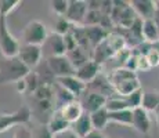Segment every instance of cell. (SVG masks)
<instances>
[{
    "mask_svg": "<svg viewBox=\"0 0 159 138\" xmlns=\"http://www.w3.org/2000/svg\"><path fill=\"white\" fill-rule=\"evenodd\" d=\"M108 82L114 88V93L120 97H127L134 91L143 88L137 72L129 70L123 66L112 70L108 75Z\"/></svg>",
    "mask_w": 159,
    "mask_h": 138,
    "instance_id": "cell-1",
    "label": "cell"
},
{
    "mask_svg": "<svg viewBox=\"0 0 159 138\" xmlns=\"http://www.w3.org/2000/svg\"><path fill=\"white\" fill-rule=\"evenodd\" d=\"M30 70L21 64V61L15 58H4L3 62H0V84L7 83H17L24 79Z\"/></svg>",
    "mask_w": 159,
    "mask_h": 138,
    "instance_id": "cell-2",
    "label": "cell"
},
{
    "mask_svg": "<svg viewBox=\"0 0 159 138\" xmlns=\"http://www.w3.org/2000/svg\"><path fill=\"white\" fill-rule=\"evenodd\" d=\"M32 118V110L29 106H22L14 112L0 113V134L17 126H26Z\"/></svg>",
    "mask_w": 159,
    "mask_h": 138,
    "instance_id": "cell-3",
    "label": "cell"
},
{
    "mask_svg": "<svg viewBox=\"0 0 159 138\" xmlns=\"http://www.w3.org/2000/svg\"><path fill=\"white\" fill-rule=\"evenodd\" d=\"M20 42L14 38L7 25V18L0 17V53L4 58H15L20 51Z\"/></svg>",
    "mask_w": 159,
    "mask_h": 138,
    "instance_id": "cell-4",
    "label": "cell"
},
{
    "mask_svg": "<svg viewBox=\"0 0 159 138\" xmlns=\"http://www.w3.org/2000/svg\"><path fill=\"white\" fill-rule=\"evenodd\" d=\"M47 36H48L47 28H46V25L42 21H38V20H33L28 22L22 30L24 44H32V46L43 47Z\"/></svg>",
    "mask_w": 159,
    "mask_h": 138,
    "instance_id": "cell-5",
    "label": "cell"
},
{
    "mask_svg": "<svg viewBox=\"0 0 159 138\" xmlns=\"http://www.w3.org/2000/svg\"><path fill=\"white\" fill-rule=\"evenodd\" d=\"M43 57V47L32 44H21L17 58L21 61L24 66H26L29 70L35 69L40 64Z\"/></svg>",
    "mask_w": 159,
    "mask_h": 138,
    "instance_id": "cell-6",
    "label": "cell"
},
{
    "mask_svg": "<svg viewBox=\"0 0 159 138\" xmlns=\"http://www.w3.org/2000/svg\"><path fill=\"white\" fill-rule=\"evenodd\" d=\"M47 69L50 73L57 78H65V76H73L76 73V69L72 66L66 55H57V57L47 58Z\"/></svg>",
    "mask_w": 159,
    "mask_h": 138,
    "instance_id": "cell-7",
    "label": "cell"
},
{
    "mask_svg": "<svg viewBox=\"0 0 159 138\" xmlns=\"http://www.w3.org/2000/svg\"><path fill=\"white\" fill-rule=\"evenodd\" d=\"M86 14H87V2H83V0H69L68 11L65 14V18L72 25H83Z\"/></svg>",
    "mask_w": 159,
    "mask_h": 138,
    "instance_id": "cell-8",
    "label": "cell"
},
{
    "mask_svg": "<svg viewBox=\"0 0 159 138\" xmlns=\"http://www.w3.org/2000/svg\"><path fill=\"white\" fill-rule=\"evenodd\" d=\"M56 84L62 87L65 91H68L71 96H73L76 100H79L84 93H86V84L80 82L75 75L73 76H65V78H57Z\"/></svg>",
    "mask_w": 159,
    "mask_h": 138,
    "instance_id": "cell-9",
    "label": "cell"
},
{
    "mask_svg": "<svg viewBox=\"0 0 159 138\" xmlns=\"http://www.w3.org/2000/svg\"><path fill=\"white\" fill-rule=\"evenodd\" d=\"M79 101H80V104H82V106H83L84 112L90 115V113L96 112V110H98L101 108H105L107 98L104 96H100V94L91 93V91L86 90V93L79 98Z\"/></svg>",
    "mask_w": 159,
    "mask_h": 138,
    "instance_id": "cell-10",
    "label": "cell"
},
{
    "mask_svg": "<svg viewBox=\"0 0 159 138\" xmlns=\"http://www.w3.org/2000/svg\"><path fill=\"white\" fill-rule=\"evenodd\" d=\"M131 113H133L131 127L141 134H148L151 131V126H152V122H151L148 112L145 109H143L141 106H139V108L131 110Z\"/></svg>",
    "mask_w": 159,
    "mask_h": 138,
    "instance_id": "cell-11",
    "label": "cell"
},
{
    "mask_svg": "<svg viewBox=\"0 0 159 138\" xmlns=\"http://www.w3.org/2000/svg\"><path fill=\"white\" fill-rule=\"evenodd\" d=\"M130 7L133 8L137 18L145 20H154L155 14V0H131Z\"/></svg>",
    "mask_w": 159,
    "mask_h": 138,
    "instance_id": "cell-12",
    "label": "cell"
},
{
    "mask_svg": "<svg viewBox=\"0 0 159 138\" xmlns=\"http://www.w3.org/2000/svg\"><path fill=\"white\" fill-rule=\"evenodd\" d=\"M86 90L87 91H91V93H96V94H100V96H104L105 98L114 96V88L111 87L108 82V76L102 75L100 73L96 79H93L90 83L86 84Z\"/></svg>",
    "mask_w": 159,
    "mask_h": 138,
    "instance_id": "cell-13",
    "label": "cell"
},
{
    "mask_svg": "<svg viewBox=\"0 0 159 138\" xmlns=\"http://www.w3.org/2000/svg\"><path fill=\"white\" fill-rule=\"evenodd\" d=\"M100 73H101V65H98V64L94 62L90 58L87 62H84L83 65L76 69L75 76L80 82H83L84 84H87V83H90L93 79H96Z\"/></svg>",
    "mask_w": 159,
    "mask_h": 138,
    "instance_id": "cell-14",
    "label": "cell"
},
{
    "mask_svg": "<svg viewBox=\"0 0 159 138\" xmlns=\"http://www.w3.org/2000/svg\"><path fill=\"white\" fill-rule=\"evenodd\" d=\"M58 110H60L62 118L65 119L69 124L75 123V122L84 113V109H83V106H82V104L79 100H73L71 102L65 104L62 108L58 109Z\"/></svg>",
    "mask_w": 159,
    "mask_h": 138,
    "instance_id": "cell-15",
    "label": "cell"
},
{
    "mask_svg": "<svg viewBox=\"0 0 159 138\" xmlns=\"http://www.w3.org/2000/svg\"><path fill=\"white\" fill-rule=\"evenodd\" d=\"M46 126L48 127L50 133L53 134L54 137L60 136L61 133H64V131H66L68 128H71V124L62 118V115H61V112L58 109H54L53 112H51V115H50V118H48V122Z\"/></svg>",
    "mask_w": 159,
    "mask_h": 138,
    "instance_id": "cell-16",
    "label": "cell"
},
{
    "mask_svg": "<svg viewBox=\"0 0 159 138\" xmlns=\"http://www.w3.org/2000/svg\"><path fill=\"white\" fill-rule=\"evenodd\" d=\"M43 46H46V47L50 50V55H48V57H57V55H65L66 54L64 36H60L54 32L47 36V39H46Z\"/></svg>",
    "mask_w": 159,
    "mask_h": 138,
    "instance_id": "cell-17",
    "label": "cell"
},
{
    "mask_svg": "<svg viewBox=\"0 0 159 138\" xmlns=\"http://www.w3.org/2000/svg\"><path fill=\"white\" fill-rule=\"evenodd\" d=\"M141 38L144 43L152 44L159 40V28L155 20H145L141 25Z\"/></svg>",
    "mask_w": 159,
    "mask_h": 138,
    "instance_id": "cell-18",
    "label": "cell"
},
{
    "mask_svg": "<svg viewBox=\"0 0 159 138\" xmlns=\"http://www.w3.org/2000/svg\"><path fill=\"white\" fill-rule=\"evenodd\" d=\"M104 42H105V44L111 50V53L114 54V57L120 53V51H123L125 48H127L126 38L123 35H120L119 32H109Z\"/></svg>",
    "mask_w": 159,
    "mask_h": 138,
    "instance_id": "cell-19",
    "label": "cell"
},
{
    "mask_svg": "<svg viewBox=\"0 0 159 138\" xmlns=\"http://www.w3.org/2000/svg\"><path fill=\"white\" fill-rule=\"evenodd\" d=\"M84 30H86V36H87V42L90 48H96L98 44L105 40L107 35H108V30H105L104 28H101L100 25L97 26H84Z\"/></svg>",
    "mask_w": 159,
    "mask_h": 138,
    "instance_id": "cell-20",
    "label": "cell"
},
{
    "mask_svg": "<svg viewBox=\"0 0 159 138\" xmlns=\"http://www.w3.org/2000/svg\"><path fill=\"white\" fill-rule=\"evenodd\" d=\"M71 130L80 138L87 136V134L93 130V126H91V120H90V115L84 112L83 115L75 122V123L71 124Z\"/></svg>",
    "mask_w": 159,
    "mask_h": 138,
    "instance_id": "cell-21",
    "label": "cell"
},
{
    "mask_svg": "<svg viewBox=\"0 0 159 138\" xmlns=\"http://www.w3.org/2000/svg\"><path fill=\"white\" fill-rule=\"evenodd\" d=\"M109 112L105 108H101L96 112L90 113V120H91V126H93L94 130L102 131L104 128L108 126L109 123Z\"/></svg>",
    "mask_w": 159,
    "mask_h": 138,
    "instance_id": "cell-22",
    "label": "cell"
},
{
    "mask_svg": "<svg viewBox=\"0 0 159 138\" xmlns=\"http://www.w3.org/2000/svg\"><path fill=\"white\" fill-rule=\"evenodd\" d=\"M66 58L69 60V62L72 64V66L75 69H78L79 66H82L84 62H87L89 60H90V57H89L87 51L83 50V48L80 47H75L72 48L71 51H68V53L65 54Z\"/></svg>",
    "mask_w": 159,
    "mask_h": 138,
    "instance_id": "cell-23",
    "label": "cell"
},
{
    "mask_svg": "<svg viewBox=\"0 0 159 138\" xmlns=\"http://www.w3.org/2000/svg\"><path fill=\"white\" fill-rule=\"evenodd\" d=\"M108 118H109V123L130 127L131 120H133V113H131V109H123V110H118V112H109Z\"/></svg>",
    "mask_w": 159,
    "mask_h": 138,
    "instance_id": "cell-24",
    "label": "cell"
},
{
    "mask_svg": "<svg viewBox=\"0 0 159 138\" xmlns=\"http://www.w3.org/2000/svg\"><path fill=\"white\" fill-rule=\"evenodd\" d=\"M105 109L108 112H118V110H123V109H129V105H127V101L125 97L120 96H114L107 98L105 102Z\"/></svg>",
    "mask_w": 159,
    "mask_h": 138,
    "instance_id": "cell-25",
    "label": "cell"
},
{
    "mask_svg": "<svg viewBox=\"0 0 159 138\" xmlns=\"http://www.w3.org/2000/svg\"><path fill=\"white\" fill-rule=\"evenodd\" d=\"M159 105V93L158 91H144L141 101V108L145 109L147 112L152 110Z\"/></svg>",
    "mask_w": 159,
    "mask_h": 138,
    "instance_id": "cell-26",
    "label": "cell"
},
{
    "mask_svg": "<svg viewBox=\"0 0 159 138\" xmlns=\"http://www.w3.org/2000/svg\"><path fill=\"white\" fill-rule=\"evenodd\" d=\"M20 4H22L21 0H0V17L7 18Z\"/></svg>",
    "mask_w": 159,
    "mask_h": 138,
    "instance_id": "cell-27",
    "label": "cell"
},
{
    "mask_svg": "<svg viewBox=\"0 0 159 138\" xmlns=\"http://www.w3.org/2000/svg\"><path fill=\"white\" fill-rule=\"evenodd\" d=\"M72 29V24L66 20L65 17H57L54 21V33L60 36H65L66 33H69Z\"/></svg>",
    "mask_w": 159,
    "mask_h": 138,
    "instance_id": "cell-28",
    "label": "cell"
},
{
    "mask_svg": "<svg viewBox=\"0 0 159 138\" xmlns=\"http://www.w3.org/2000/svg\"><path fill=\"white\" fill-rule=\"evenodd\" d=\"M102 13L100 10H87V14L84 17L83 26H97L101 24Z\"/></svg>",
    "mask_w": 159,
    "mask_h": 138,
    "instance_id": "cell-29",
    "label": "cell"
},
{
    "mask_svg": "<svg viewBox=\"0 0 159 138\" xmlns=\"http://www.w3.org/2000/svg\"><path fill=\"white\" fill-rule=\"evenodd\" d=\"M68 3L69 0H50L48 4L50 8L57 17H65L66 11H68Z\"/></svg>",
    "mask_w": 159,
    "mask_h": 138,
    "instance_id": "cell-30",
    "label": "cell"
},
{
    "mask_svg": "<svg viewBox=\"0 0 159 138\" xmlns=\"http://www.w3.org/2000/svg\"><path fill=\"white\" fill-rule=\"evenodd\" d=\"M143 94H144V90H143V88H140V90L131 93L130 96L125 97V98H126V101H127V105H129V109L133 110V109L139 108V106H141Z\"/></svg>",
    "mask_w": 159,
    "mask_h": 138,
    "instance_id": "cell-31",
    "label": "cell"
},
{
    "mask_svg": "<svg viewBox=\"0 0 159 138\" xmlns=\"http://www.w3.org/2000/svg\"><path fill=\"white\" fill-rule=\"evenodd\" d=\"M30 138H54L46 124H39L30 130Z\"/></svg>",
    "mask_w": 159,
    "mask_h": 138,
    "instance_id": "cell-32",
    "label": "cell"
},
{
    "mask_svg": "<svg viewBox=\"0 0 159 138\" xmlns=\"http://www.w3.org/2000/svg\"><path fill=\"white\" fill-rule=\"evenodd\" d=\"M144 55H145V58H147V61H148L151 68H157V66H159V53L157 50L149 47V50L147 51Z\"/></svg>",
    "mask_w": 159,
    "mask_h": 138,
    "instance_id": "cell-33",
    "label": "cell"
},
{
    "mask_svg": "<svg viewBox=\"0 0 159 138\" xmlns=\"http://www.w3.org/2000/svg\"><path fill=\"white\" fill-rule=\"evenodd\" d=\"M149 69H151V66H149L145 55L144 54H139L137 55V68H136V70L137 72H139V70H144V72H147V70H149Z\"/></svg>",
    "mask_w": 159,
    "mask_h": 138,
    "instance_id": "cell-34",
    "label": "cell"
},
{
    "mask_svg": "<svg viewBox=\"0 0 159 138\" xmlns=\"http://www.w3.org/2000/svg\"><path fill=\"white\" fill-rule=\"evenodd\" d=\"M13 138H30V128L26 126H17Z\"/></svg>",
    "mask_w": 159,
    "mask_h": 138,
    "instance_id": "cell-35",
    "label": "cell"
},
{
    "mask_svg": "<svg viewBox=\"0 0 159 138\" xmlns=\"http://www.w3.org/2000/svg\"><path fill=\"white\" fill-rule=\"evenodd\" d=\"M83 138H105V136L102 134V131H98V130H91L87 136H84Z\"/></svg>",
    "mask_w": 159,
    "mask_h": 138,
    "instance_id": "cell-36",
    "label": "cell"
},
{
    "mask_svg": "<svg viewBox=\"0 0 159 138\" xmlns=\"http://www.w3.org/2000/svg\"><path fill=\"white\" fill-rule=\"evenodd\" d=\"M58 138H80L79 136H76L75 133L71 130V128H68L66 131H64V133H61L60 136H58Z\"/></svg>",
    "mask_w": 159,
    "mask_h": 138,
    "instance_id": "cell-37",
    "label": "cell"
},
{
    "mask_svg": "<svg viewBox=\"0 0 159 138\" xmlns=\"http://www.w3.org/2000/svg\"><path fill=\"white\" fill-rule=\"evenodd\" d=\"M155 22L159 24V0H155V14H154Z\"/></svg>",
    "mask_w": 159,
    "mask_h": 138,
    "instance_id": "cell-38",
    "label": "cell"
},
{
    "mask_svg": "<svg viewBox=\"0 0 159 138\" xmlns=\"http://www.w3.org/2000/svg\"><path fill=\"white\" fill-rule=\"evenodd\" d=\"M154 115H155V123H157V127H158V131H159V105L154 109Z\"/></svg>",
    "mask_w": 159,
    "mask_h": 138,
    "instance_id": "cell-39",
    "label": "cell"
},
{
    "mask_svg": "<svg viewBox=\"0 0 159 138\" xmlns=\"http://www.w3.org/2000/svg\"><path fill=\"white\" fill-rule=\"evenodd\" d=\"M151 47L154 48V50H157L158 53H159V40H158V42H155V43H152V44H151Z\"/></svg>",
    "mask_w": 159,
    "mask_h": 138,
    "instance_id": "cell-40",
    "label": "cell"
},
{
    "mask_svg": "<svg viewBox=\"0 0 159 138\" xmlns=\"http://www.w3.org/2000/svg\"><path fill=\"white\" fill-rule=\"evenodd\" d=\"M158 28H159V24H158Z\"/></svg>",
    "mask_w": 159,
    "mask_h": 138,
    "instance_id": "cell-41",
    "label": "cell"
}]
</instances>
